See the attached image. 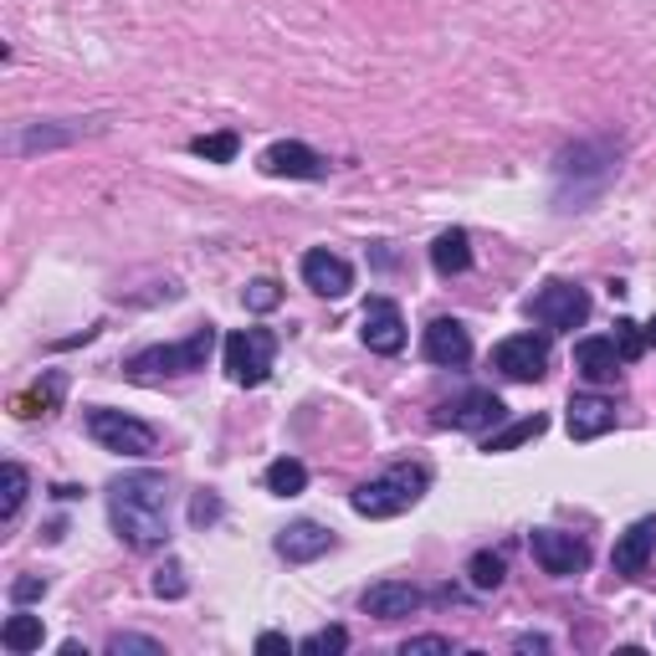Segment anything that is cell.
Masks as SVG:
<instances>
[{"label":"cell","mask_w":656,"mask_h":656,"mask_svg":"<svg viewBox=\"0 0 656 656\" xmlns=\"http://www.w3.org/2000/svg\"><path fill=\"white\" fill-rule=\"evenodd\" d=\"M426 482H431V472L416 462H401L390 467V472H380L374 482H364V488H354V513L359 518H401V513H411V507L426 498Z\"/></svg>","instance_id":"cell-2"},{"label":"cell","mask_w":656,"mask_h":656,"mask_svg":"<svg viewBox=\"0 0 656 656\" xmlns=\"http://www.w3.org/2000/svg\"><path fill=\"white\" fill-rule=\"evenodd\" d=\"M6 503H0V518L15 523V513H21V503H26V492H31V478H26V467L21 462H6Z\"/></svg>","instance_id":"cell-24"},{"label":"cell","mask_w":656,"mask_h":656,"mask_svg":"<svg viewBox=\"0 0 656 656\" xmlns=\"http://www.w3.org/2000/svg\"><path fill=\"white\" fill-rule=\"evenodd\" d=\"M492 370L507 374V380H518V385L544 380V370H549V343L534 339V334H513V339H503L492 349Z\"/></svg>","instance_id":"cell-8"},{"label":"cell","mask_w":656,"mask_h":656,"mask_svg":"<svg viewBox=\"0 0 656 656\" xmlns=\"http://www.w3.org/2000/svg\"><path fill=\"white\" fill-rule=\"evenodd\" d=\"M42 615H11L6 626H0V646L11 656H26V652H42Z\"/></svg>","instance_id":"cell-21"},{"label":"cell","mask_w":656,"mask_h":656,"mask_svg":"<svg viewBox=\"0 0 656 656\" xmlns=\"http://www.w3.org/2000/svg\"><path fill=\"white\" fill-rule=\"evenodd\" d=\"M420 354L441 364V370H462L467 359H472V334H467L457 318H431L426 334H420Z\"/></svg>","instance_id":"cell-9"},{"label":"cell","mask_w":656,"mask_h":656,"mask_svg":"<svg viewBox=\"0 0 656 656\" xmlns=\"http://www.w3.org/2000/svg\"><path fill=\"white\" fill-rule=\"evenodd\" d=\"M569 436L575 441H600L615 426V405L605 395H569Z\"/></svg>","instance_id":"cell-17"},{"label":"cell","mask_w":656,"mask_h":656,"mask_svg":"<svg viewBox=\"0 0 656 656\" xmlns=\"http://www.w3.org/2000/svg\"><path fill=\"white\" fill-rule=\"evenodd\" d=\"M615 349H621L626 364H636V359L646 354V328L631 324V318H621V324H615Z\"/></svg>","instance_id":"cell-29"},{"label":"cell","mask_w":656,"mask_h":656,"mask_svg":"<svg viewBox=\"0 0 656 656\" xmlns=\"http://www.w3.org/2000/svg\"><path fill=\"white\" fill-rule=\"evenodd\" d=\"M503 575H507L503 554H492V549L472 554V565H467V580H472V590H498V584H503Z\"/></svg>","instance_id":"cell-23"},{"label":"cell","mask_w":656,"mask_h":656,"mask_svg":"<svg viewBox=\"0 0 656 656\" xmlns=\"http://www.w3.org/2000/svg\"><path fill=\"white\" fill-rule=\"evenodd\" d=\"M277 303H283V287L272 283V277H256V283L247 287V308H252V314H272Z\"/></svg>","instance_id":"cell-31"},{"label":"cell","mask_w":656,"mask_h":656,"mask_svg":"<svg viewBox=\"0 0 656 656\" xmlns=\"http://www.w3.org/2000/svg\"><path fill=\"white\" fill-rule=\"evenodd\" d=\"M262 175L272 179H324L328 175V164L324 154H314L308 144H298V139H287V144H272L267 154H262Z\"/></svg>","instance_id":"cell-14"},{"label":"cell","mask_w":656,"mask_h":656,"mask_svg":"<svg viewBox=\"0 0 656 656\" xmlns=\"http://www.w3.org/2000/svg\"><path fill=\"white\" fill-rule=\"evenodd\" d=\"M88 436L103 451H119V457H150L154 451V426H144L139 416H123V411H88Z\"/></svg>","instance_id":"cell-5"},{"label":"cell","mask_w":656,"mask_h":656,"mask_svg":"<svg viewBox=\"0 0 656 656\" xmlns=\"http://www.w3.org/2000/svg\"><path fill=\"white\" fill-rule=\"evenodd\" d=\"M405 656H420V652H451V642L447 636H411V642L401 646Z\"/></svg>","instance_id":"cell-34"},{"label":"cell","mask_w":656,"mask_h":656,"mask_svg":"<svg viewBox=\"0 0 656 656\" xmlns=\"http://www.w3.org/2000/svg\"><path fill=\"white\" fill-rule=\"evenodd\" d=\"M364 349L370 354H401L405 349V318L390 298H370L364 303Z\"/></svg>","instance_id":"cell-10"},{"label":"cell","mask_w":656,"mask_h":656,"mask_svg":"<svg viewBox=\"0 0 656 656\" xmlns=\"http://www.w3.org/2000/svg\"><path fill=\"white\" fill-rule=\"evenodd\" d=\"M303 488H308V467H303L298 457H277V462L267 467V492H277V498H298Z\"/></svg>","instance_id":"cell-22"},{"label":"cell","mask_w":656,"mask_h":656,"mask_svg":"<svg viewBox=\"0 0 656 656\" xmlns=\"http://www.w3.org/2000/svg\"><path fill=\"white\" fill-rule=\"evenodd\" d=\"M190 150L200 154L206 164H231V160H237V150H241V139L237 134H206V139H195Z\"/></svg>","instance_id":"cell-26"},{"label":"cell","mask_w":656,"mask_h":656,"mask_svg":"<svg viewBox=\"0 0 656 656\" xmlns=\"http://www.w3.org/2000/svg\"><path fill=\"white\" fill-rule=\"evenodd\" d=\"M420 605H426V595L405 580H380L364 590V615H374V621H405V615H416Z\"/></svg>","instance_id":"cell-15"},{"label":"cell","mask_w":656,"mask_h":656,"mask_svg":"<svg viewBox=\"0 0 656 656\" xmlns=\"http://www.w3.org/2000/svg\"><path fill=\"white\" fill-rule=\"evenodd\" d=\"M221 359H226V374H231L237 385H247V390L267 385L272 359H277V334H267V328H237V334L226 339Z\"/></svg>","instance_id":"cell-4"},{"label":"cell","mask_w":656,"mask_h":656,"mask_svg":"<svg viewBox=\"0 0 656 656\" xmlns=\"http://www.w3.org/2000/svg\"><path fill=\"white\" fill-rule=\"evenodd\" d=\"M216 518H221V498L200 488V492H195V503H190V523H195V528H206V523H216Z\"/></svg>","instance_id":"cell-32"},{"label":"cell","mask_w":656,"mask_h":656,"mask_svg":"<svg viewBox=\"0 0 656 656\" xmlns=\"http://www.w3.org/2000/svg\"><path fill=\"white\" fill-rule=\"evenodd\" d=\"M46 595V580H36V575H26V580L11 584V600L15 605H26V600H42Z\"/></svg>","instance_id":"cell-33"},{"label":"cell","mask_w":656,"mask_h":656,"mask_svg":"<svg viewBox=\"0 0 656 656\" xmlns=\"http://www.w3.org/2000/svg\"><path fill=\"white\" fill-rule=\"evenodd\" d=\"M210 349H216V328H195L185 343H154V349H139L129 359V374L134 380H154V374H195L210 364Z\"/></svg>","instance_id":"cell-3"},{"label":"cell","mask_w":656,"mask_h":656,"mask_svg":"<svg viewBox=\"0 0 656 656\" xmlns=\"http://www.w3.org/2000/svg\"><path fill=\"white\" fill-rule=\"evenodd\" d=\"M108 656H164V646L154 636H134V631H119L108 642Z\"/></svg>","instance_id":"cell-30"},{"label":"cell","mask_w":656,"mask_h":656,"mask_svg":"<svg viewBox=\"0 0 656 656\" xmlns=\"http://www.w3.org/2000/svg\"><path fill=\"white\" fill-rule=\"evenodd\" d=\"M528 549H534L538 569L554 575V580H575V575H584V565H590V544L575 534H559V528H534V534H528Z\"/></svg>","instance_id":"cell-7"},{"label":"cell","mask_w":656,"mask_h":656,"mask_svg":"<svg viewBox=\"0 0 656 656\" xmlns=\"http://www.w3.org/2000/svg\"><path fill=\"white\" fill-rule=\"evenodd\" d=\"M646 343H656V318H652V324H646Z\"/></svg>","instance_id":"cell-37"},{"label":"cell","mask_w":656,"mask_h":656,"mask_svg":"<svg viewBox=\"0 0 656 656\" xmlns=\"http://www.w3.org/2000/svg\"><path fill=\"white\" fill-rule=\"evenodd\" d=\"M652 554H656V518H636L626 534L615 538L611 569H615V575H626V580H636V575H646Z\"/></svg>","instance_id":"cell-13"},{"label":"cell","mask_w":656,"mask_h":656,"mask_svg":"<svg viewBox=\"0 0 656 656\" xmlns=\"http://www.w3.org/2000/svg\"><path fill=\"white\" fill-rule=\"evenodd\" d=\"M190 590V580H185V565L179 559H164L160 565V575H154V595H164V600H179Z\"/></svg>","instance_id":"cell-28"},{"label":"cell","mask_w":656,"mask_h":656,"mask_svg":"<svg viewBox=\"0 0 656 656\" xmlns=\"http://www.w3.org/2000/svg\"><path fill=\"white\" fill-rule=\"evenodd\" d=\"M303 283L314 287L318 298H343V293L354 287V267H349L339 252L314 247V252H303Z\"/></svg>","instance_id":"cell-12"},{"label":"cell","mask_w":656,"mask_h":656,"mask_svg":"<svg viewBox=\"0 0 656 656\" xmlns=\"http://www.w3.org/2000/svg\"><path fill=\"white\" fill-rule=\"evenodd\" d=\"M621 349H615V339H580L575 343V370L590 380V385H611L615 374H621Z\"/></svg>","instance_id":"cell-18"},{"label":"cell","mask_w":656,"mask_h":656,"mask_svg":"<svg viewBox=\"0 0 656 656\" xmlns=\"http://www.w3.org/2000/svg\"><path fill=\"white\" fill-rule=\"evenodd\" d=\"M256 652H262V656H272V652H293V642H287L283 631H262V636H256Z\"/></svg>","instance_id":"cell-35"},{"label":"cell","mask_w":656,"mask_h":656,"mask_svg":"<svg viewBox=\"0 0 656 656\" xmlns=\"http://www.w3.org/2000/svg\"><path fill=\"white\" fill-rule=\"evenodd\" d=\"M57 401H62V374H46V385H36L31 395H15V411L21 416H46Z\"/></svg>","instance_id":"cell-25"},{"label":"cell","mask_w":656,"mask_h":656,"mask_svg":"<svg viewBox=\"0 0 656 656\" xmlns=\"http://www.w3.org/2000/svg\"><path fill=\"white\" fill-rule=\"evenodd\" d=\"M108 523L129 549H164L170 544V478L164 472H123L108 488Z\"/></svg>","instance_id":"cell-1"},{"label":"cell","mask_w":656,"mask_h":656,"mask_svg":"<svg viewBox=\"0 0 656 656\" xmlns=\"http://www.w3.org/2000/svg\"><path fill=\"white\" fill-rule=\"evenodd\" d=\"M328 549H334V534L314 518L287 523L283 534H277V554H283L287 565H314V559H324Z\"/></svg>","instance_id":"cell-16"},{"label":"cell","mask_w":656,"mask_h":656,"mask_svg":"<svg viewBox=\"0 0 656 656\" xmlns=\"http://www.w3.org/2000/svg\"><path fill=\"white\" fill-rule=\"evenodd\" d=\"M518 646H523V652H544L549 642H544V636H518Z\"/></svg>","instance_id":"cell-36"},{"label":"cell","mask_w":656,"mask_h":656,"mask_svg":"<svg viewBox=\"0 0 656 656\" xmlns=\"http://www.w3.org/2000/svg\"><path fill=\"white\" fill-rule=\"evenodd\" d=\"M303 652H308V656H339V652H349V631H343V626L314 631V636H303Z\"/></svg>","instance_id":"cell-27"},{"label":"cell","mask_w":656,"mask_h":656,"mask_svg":"<svg viewBox=\"0 0 656 656\" xmlns=\"http://www.w3.org/2000/svg\"><path fill=\"white\" fill-rule=\"evenodd\" d=\"M528 318L544 328H554V334H575V328L590 318V293L575 283H549L538 287L534 303H528Z\"/></svg>","instance_id":"cell-6"},{"label":"cell","mask_w":656,"mask_h":656,"mask_svg":"<svg viewBox=\"0 0 656 656\" xmlns=\"http://www.w3.org/2000/svg\"><path fill=\"white\" fill-rule=\"evenodd\" d=\"M503 416H507V405L498 401L492 390H467L462 401L447 405L436 420H441V426H451V431H492Z\"/></svg>","instance_id":"cell-11"},{"label":"cell","mask_w":656,"mask_h":656,"mask_svg":"<svg viewBox=\"0 0 656 656\" xmlns=\"http://www.w3.org/2000/svg\"><path fill=\"white\" fill-rule=\"evenodd\" d=\"M549 431V416H523V420H507L503 431H488V441H482V451L488 457H503V451H518V447H528V441H538V436Z\"/></svg>","instance_id":"cell-20"},{"label":"cell","mask_w":656,"mask_h":656,"mask_svg":"<svg viewBox=\"0 0 656 656\" xmlns=\"http://www.w3.org/2000/svg\"><path fill=\"white\" fill-rule=\"evenodd\" d=\"M431 267L441 272V277H462V272L472 267V237H467L462 226H451V231H441V237L431 241Z\"/></svg>","instance_id":"cell-19"}]
</instances>
